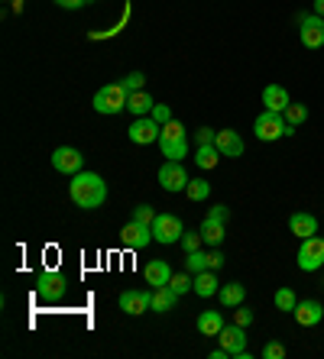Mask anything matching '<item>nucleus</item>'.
I'll return each mask as SVG.
<instances>
[{"label":"nucleus","mask_w":324,"mask_h":359,"mask_svg":"<svg viewBox=\"0 0 324 359\" xmlns=\"http://www.w3.org/2000/svg\"><path fill=\"white\" fill-rule=\"evenodd\" d=\"M214 140H217V130H211V126H201V130H195V146H211Z\"/></svg>","instance_id":"f704fd0d"},{"label":"nucleus","mask_w":324,"mask_h":359,"mask_svg":"<svg viewBox=\"0 0 324 359\" xmlns=\"http://www.w3.org/2000/svg\"><path fill=\"white\" fill-rule=\"evenodd\" d=\"M315 13L318 17H324V0H315Z\"/></svg>","instance_id":"37998d69"},{"label":"nucleus","mask_w":324,"mask_h":359,"mask_svg":"<svg viewBox=\"0 0 324 359\" xmlns=\"http://www.w3.org/2000/svg\"><path fill=\"white\" fill-rule=\"evenodd\" d=\"M52 4H58L62 10H82V7H88V0H52Z\"/></svg>","instance_id":"ea45409f"},{"label":"nucleus","mask_w":324,"mask_h":359,"mask_svg":"<svg viewBox=\"0 0 324 359\" xmlns=\"http://www.w3.org/2000/svg\"><path fill=\"white\" fill-rule=\"evenodd\" d=\"M299 39L305 49H321L324 46V17L311 13V17L299 20Z\"/></svg>","instance_id":"9b49d317"},{"label":"nucleus","mask_w":324,"mask_h":359,"mask_svg":"<svg viewBox=\"0 0 324 359\" xmlns=\"http://www.w3.org/2000/svg\"><path fill=\"white\" fill-rule=\"evenodd\" d=\"M324 266V236H308L302 240V250H299V269L302 272H318Z\"/></svg>","instance_id":"0eeeda50"},{"label":"nucleus","mask_w":324,"mask_h":359,"mask_svg":"<svg viewBox=\"0 0 324 359\" xmlns=\"http://www.w3.org/2000/svg\"><path fill=\"white\" fill-rule=\"evenodd\" d=\"M243 298H247V288H243L240 282H227V285H221V292H217V301H221L224 308H237V304H243Z\"/></svg>","instance_id":"b1692460"},{"label":"nucleus","mask_w":324,"mask_h":359,"mask_svg":"<svg viewBox=\"0 0 324 359\" xmlns=\"http://www.w3.org/2000/svg\"><path fill=\"white\" fill-rule=\"evenodd\" d=\"M182 233H185V224L175 217V214H156V220H153V236H156V243L172 246V243H182Z\"/></svg>","instance_id":"39448f33"},{"label":"nucleus","mask_w":324,"mask_h":359,"mask_svg":"<svg viewBox=\"0 0 324 359\" xmlns=\"http://www.w3.org/2000/svg\"><path fill=\"white\" fill-rule=\"evenodd\" d=\"M208 217H217V220H224L227 224V220H231V210H227V204H217V208L208 210Z\"/></svg>","instance_id":"58836bf2"},{"label":"nucleus","mask_w":324,"mask_h":359,"mask_svg":"<svg viewBox=\"0 0 324 359\" xmlns=\"http://www.w3.org/2000/svg\"><path fill=\"white\" fill-rule=\"evenodd\" d=\"M120 84H124L130 94H134V91H143V84H146V75H143V72H130V75H127Z\"/></svg>","instance_id":"473e14b6"},{"label":"nucleus","mask_w":324,"mask_h":359,"mask_svg":"<svg viewBox=\"0 0 324 359\" xmlns=\"http://www.w3.org/2000/svg\"><path fill=\"white\" fill-rule=\"evenodd\" d=\"M217 162H221V152H217L214 142H211V146H195V165H198L201 172L217 168Z\"/></svg>","instance_id":"393cba45"},{"label":"nucleus","mask_w":324,"mask_h":359,"mask_svg":"<svg viewBox=\"0 0 324 359\" xmlns=\"http://www.w3.org/2000/svg\"><path fill=\"white\" fill-rule=\"evenodd\" d=\"M233 324H240V327L253 324V308H243V304H237V311H233Z\"/></svg>","instance_id":"c9c22d12"},{"label":"nucleus","mask_w":324,"mask_h":359,"mask_svg":"<svg viewBox=\"0 0 324 359\" xmlns=\"http://www.w3.org/2000/svg\"><path fill=\"white\" fill-rule=\"evenodd\" d=\"M201 243H205V236H201V230H195V233H188V230H185V233H182V250H185V252H195V250H201Z\"/></svg>","instance_id":"2f4dec72"},{"label":"nucleus","mask_w":324,"mask_h":359,"mask_svg":"<svg viewBox=\"0 0 324 359\" xmlns=\"http://www.w3.org/2000/svg\"><path fill=\"white\" fill-rule=\"evenodd\" d=\"M292 318H295V324L299 327H318L324 318V308H321V301L315 298H305L295 304V311H292Z\"/></svg>","instance_id":"2eb2a0df"},{"label":"nucleus","mask_w":324,"mask_h":359,"mask_svg":"<svg viewBox=\"0 0 324 359\" xmlns=\"http://www.w3.org/2000/svg\"><path fill=\"white\" fill-rule=\"evenodd\" d=\"M143 278H146L153 288H162V285H169V278H172V269H169L166 259H153L143 269Z\"/></svg>","instance_id":"6ab92c4d"},{"label":"nucleus","mask_w":324,"mask_h":359,"mask_svg":"<svg viewBox=\"0 0 324 359\" xmlns=\"http://www.w3.org/2000/svg\"><path fill=\"white\" fill-rule=\"evenodd\" d=\"M208 266L217 272V269L224 266V252H221V250H211V252H208Z\"/></svg>","instance_id":"a19ab883"},{"label":"nucleus","mask_w":324,"mask_h":359,"mask_svg":"<svg viewBox=\"0 0 324 359\" xmlns=\"http://www.w3.org/2000/svg\"><path fill=\"white\" fill-rule=\"evenodd\" d=\"M283 117H285V123H289L292 130H299V126L308 120V107H305V104H289Z\"/></svg>","instance_id":"c756f323"},{"label":"nucleus","mask_w":324,"mask_h":359,"mask_svg":"<svg viewBox=\"0 0 324 359\" xmlns=\"http://www.w3.org/2000/svg\"><path fill=\"white\" fill-rule=\"evenodd\" d=\"M150 117L156 120L159 126H162V123H169V120H172V110H169L166 104H156V107H153V114H150Z\"/></svg>","instance_id":"e433bc0d"},{"label":"nucleus","mask_w":324,"mask_h":359,"mask_svg":"<svg viewBox=\"0 0 324 359\" xmlns=\"http://www.w3.org/2000/svg\"><path fill=\"white\" fill-rule=\"evenodd\" d=\"M188 172L182 168V162H172L169 159L166 165L159 168V184H162V191H169V194H179V191H185L188 188Z\"/></svg>","instance_id":"1a4fd4ad"},{"label":"nucleus","mask_w":324,"mask_h":359,"mask_svg":"<svg viewBox=\"0 0 324 359\" xmlns=\"http://www.w3.org/2000/svg\"><path fill=\"white\" fill-rule=\"evenodd\" d=\"M120 311L130 314V318H140V314L153 311V294L140 292V288H127V292L120 294Z\"/></svg>","instance_id":"4468645a"},{"label":"nucleus","mask_w":324,"mask_h":359,"mask_svg":"<svg viewBox=\"0 0 324 359\" xmlns=\"http://www.w3.org/2000/svg\"><path fill=\"white\" fill-rule=\"evenodd\" d=\"M134 220H140V224L153 226V220H156V210H153L150 204H136V208H134Z\"/></svg>","instance_id":"72a5a7b5"},{"label":"nucleus","mask_w":324,"mask_h":359,"mask_svg":"<svg viewBox=\"0 0 324 359\" xmlns=\"http://www.w3.org/2000/svg\"><path fill=\"white\" fill-rule=\"evenodd\" d=\"M211 359H231V353L224 346H217V350H211Z\"/></svg>","instance_id":"79ce46f5"},{"label":"nucleus","mask_w":324,"mask_h":359,"mask_svg":"<svg viewBox=\"0 0 324 359\" xmlns=\"http://www.w3.org/2000/svg\"><path fill=\"white\" fill-rule=\"evenodd\" d=\"M263 356L266 359H285V346L283 343H266V346H263Z\"/></svg>","instance_id":"4c0bfd02"},{"label":"nucleus","mask_w":324,"mask_h":359,"mask_svg":"<svg viewBox=\"0 0 324 359\" xmlns=\"http://www.w3.org/2000/svg\"><path fill=\"white\" fill-rule=\"evenodd\" d=\"M68 198L82 210H94L108 201V182H104L98 172H84L82 168V172L72 175V182H68Z\"/></svg>","instance_id":"f257e3e1"},{"label":"nucleus","mask_w":324,"mask_h":359,"mask_svg":"<svg viewBox=\"0 0 324 359\" xmlns=\"http://www.w3.org/2000/svg\"><path fill=\"white\" fill-rule=\"evenodd\" d=\"M292 104L289 91H285L283 84H269L266 91H263V107L266 110H276V114H285V107Z\"/></svg>","instance_id":"a211bd4d"},{"label":"nucleus","mask_w":324,"mask_h":359,"mask_svg":"<svg viewBox=\"0 0 324 359\" xmlns=\"http://www.w3.org/2000/svg\"><path fill=\"white\" fill-rule=\"evenodd\" d=\"M159 149L162 156L172 162H182L188 156V136H185V126L179 120H169L162 123V133H159Z\"/></svg>","instance_id":"f03ea898"},{"label":"nucleus","mask_w":324,"mask_h":359,"mask_svg":"<svg viewBox=\"0 0 324 359\" xmlns=\"http://www.w3.org/2000/svg\"><path fill=\"white\" fill-rule=\"evenodd\" d=\"M153 107H156V100L150 97V91H134L127 97V110H130L134 117H150Z\"/></svg>","instance_id":"4be33fe9"},{"label":"nucleus","mask_w":324,"mask_h":359,"mask_svg":"<svg viewBox=\"0 0 324 359\" xmlns=\"http://www.w3.org/2000/svg\"><path fill=\"white\" fill-rule=\"evenodd\" d=\"M289 230L299 236V240H308V236L318 233V217H315V214L299 210V214H292V217H289Z\"/></svg>","instance_id":"f3484780"},{"label":"nucleus","mask_w":324,"mask_h":359,"mask_svg":"<svg viewBox=\"0 0 324 359\" xmlns=\"http://www.w3.org/2000/svg\"><path fill=\"white\" fill-rule=\"evenodd\" d=\"M33 288H36V294H39L42 301H58V298H65L68 282L58 276V272H36Z\"/></svg>","instance_id":"423d86ee"},{"label":"nucleus","mask_w":324,"mask_h":359,"mask_svg":"<svg viewBox=\"0 0 324 359\" xmlns=\"http://www.w3.org/2000/svg\"><path fill=\"white\" fill-rule=\"evenodd\" d=\"M52 168L72 178V175H78V172L84 168V156L75 149V146H58V149L52 152Z\"/></svg>","instance_id":"9d476101"},{"label":"nucleus","mask_w":324,"mask_h":359,"mask_svg":"<svg viewBox=\"0 0 324 359\" xmlns=\"http://www.w3.org/2000/svg\"><path fill=\"white\" fill-rule=\"evenodd\" d=\"M217 292H221V282H217L214 269H205V272L195 276V294H198V298H214Z\"/></svg>","instance_id":"412c9836"},{"label":"nucleus","mask_w":324,"mask_h":359,"mask_svg":"<svg viewBox=\"0 0 324 359\" xmlns=\"http://www.w3.org/2000/svg\"><path fill=\"white\" fill-rule=\"evenodd\" d=\"M292 133H295V130H292L283 114H276V110H263V114H257V120H253V136L263 142H276L279 136H292Z\"/></svg>","instance_id":"7ed1b4c3"},{"label":"nucleus","mask_w":324,"mask_h":359,"mask_svg":"<svg viewBox=\"0 0 324 359\" xmlns=\"http://www.w3.org/2000/svg\"><path fill=\"white\" fill-rule=\"evenodd\" d=\"M169 288H172V292L179 294V298H182V294L195 292V276H191L188 269H185V272H175V276L169 278Z\"/></svg>","instance_id":"bb28decb"},{"label":"nucleus","mask_w":324,"mask_h":359,"mask_svg":"<svg viewBox=\"0 0 324 359\" xmlns=\"http://www.w3.org/2000/svg\"><path fill=\"white\" fill-rule=\"evenodd\" d=\"M175 301H179V294H175L169 285L153 288V311H156V314H169V311L175 308Z\"/></svg>","instance_id":"a878e982"},{"label":"nucleus","mask_w":324,"mask_h":359,"mask_svg":"<svg viewBox=\"0 0 324 359\" xmlns=\"http://www.w3.org/2000/svg\"><path fill=\"white\" fill-rule=\"evenodd\" d=\"M159 133H162V126H159L153 117H136L134 123H130V130H127L130 142H136V146H150V142H159Z\"/></svg>","instance_id":"f8f14e48"},{"label":"nucleus","mask_w":324,"mask_h":359,"mask_svg":"<svg viewBox=\"0 0 324 359\" xmlns=\"http://www.w3.org/2000/svg\"><path fill=\"white\" fill-rule=\"evenodd\" d=\"M10 7H13V10L20 13V10H23V0H10Z\"/></svg>","instance_id":"c03bdc74"},{"label":"nucleus","mask_w":324,"mask_h":359,"mask_svg":"<svg viewBox=\"0 0 324 359\" xmlns=\"http://www.w3.org/2000/svg\"><path fill=\"white\" fill-rule=\"evenodd\" d=\"M150 240H156V236H153V226L140 224V220H130V224H124V230H120V243H124L127 250H143V246H150Z\"/></svg>","instance_id":"ddd939ff"},{"label":"nucleus","mask_w":324,"mask_h":359,"mask_svg":"<svg viewBox=\"0 0 324 359\" xmlns=\"http://www.w3.org/2000/svg\"><path fill=\"white\" fill-rule=\"evenodd\" d=\"M185 194H188V201H208L211 198V182H205V178H191L188 188H185Z\"/></svg>","instance_id":"cd10ccee"},{"label":"nucleus","mask_w":324,"mask_h":359,"mask_svg":"<svg viewBox=\"0 0 324 359\" xmlns=\"http://www.w3.org/2000/svg\"><path fill=\"white\" fill-rule=\"evenodd\" d=\"M127 97H130V91H127L124 84H101L98 94H94V110H98V114H104V117L124 114V110H127Z\"/></svg>","instance_id":"20e7f679"},{"label":"nucleus","mask_w":324,"mask_h":359,"mask_svg":"<svg viewBox=\"0 0 324 359\" xmlns=\"http://www.w3.org/2000/svg\"><path fill=\"white\" fill-rule=\"evenodd\" d=\"M198 330H201V337H217L224 330V314H221V311H201Z\"/></svg>","instance_id":"5701e85b"},{"label":"nucleus","mask_w":324,"mask_h":359,"mask_svg":"<svg viewBox=\"0 0 324 359\" xmlns=\"http://www.w3.org/2000/svg\"><path fill=\"white\" fill-rule=\"evenodd\" d=\"M214 146L221 156H227V159H240L243 149H247V146H243V136L237 133V130H217Z\"/></svg>","instance_id":"dca6fc26"},{"label":"nucleus","mask_w":324,"mask_h":359,"mask_svg":"<svg viewBox=\"0 0 324 359\" xmlns=\"http://www.w3.org/2000/svg\"><path fill=\"white\" fill-rule=\"evenodd\" d=\"M273 301H276V308H279V311H289V314L295 311V304H299V298H295V292H292V288H279Z\"/></svg>","instance_id":"7c9ffc66"},{"label":"nucleus","mask_w":324,"mask_h":359,"mask_svg":"<svg viewBox=\"0 0 324 359\" xmlns=\"http://www.w3.org/2000/svg\"><path fill=\"white\" fill-rule=\"evenodd\" d=\"M185 269H188L191 276H198V272H205V269H211V266H208V252H201V250H195V252H185Z\"/></svg>","instance_id":"c85d7f7f"},{"label":"nucleus","mask_w":324,"mask_h":359,"mask_svg":"<svg viewBox=\"0 0 324 359\" xmlns=\"http://www.w3.org/2000/svg\"><path fill=\"white\" fill-rule=\"evenodd\" d=\"M198 230H201V236H205V243H208V246H221V243H224V236H227V224H224V220H217V217H205Z\"/></svg>","instance_id":"aec40b11"},{"label":"nucleus","mask_w":324,"mask_h":359,"mask_svg":"<svg viewBox=\"0 0 324 359\" xmlns=\"http://www.w3.org/2000/svg\"><path fill=\"white\" fill-rule=\"evenodd\" d=\"M217 340H221V346H224L231 356H237V359H247L250 356V353H247V327L224 324V330L217 334Z\"/></svg>","instance_id":"6e6552de"}]
</instances>
